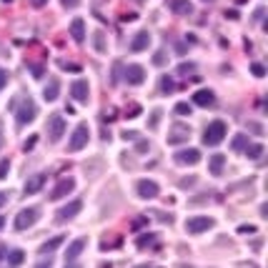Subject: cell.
<instances>
[{"label": "cell", "mask_w": 268, "mask_h": 268, "mask_svg": "<svg viewBox=\"0 0 268 268\" xmlns=\"http://www.w3.org/2000/svg\"><path fill=\"white\" fill-rule=\"evenodd\" d=\"M226 133H228V125L223 121H211L208 128L203 130V143L206 146H218L223 138H226Z\"/></svg>", "instance_id": "obj_1"}, {"label": "cell", "mask_w": 268, "mask_h": 268, "mask_svg": "<svg viewBox=\"0 0 268 268\" xmlns=\"http://www.w3.org/2000/svg\"><path fill=\"white\" fill-rule=\"evenodd\" d=\"M88 138H91V130H88V125H85V123H80V125L73 130L71 141H68V150H71V153L83 150V148L88 146Z\"/></svg>", "instance_id": "obj_2"}, {"label": "cell", "mask_w": 268, "mask_h": 268, "mask_svg": "<svg viewBox=\"0 0 268 268\" xmlns=\"http://www.w3.org/2000/svg\"><path fill=\"white\" fill-rule=\"evenodd\" d=\"M35 116H38V108H35V103L28 98V100H23V105H20L18 110H15V123L23 128V125H28V123H33L35 121Z\"/></svg>", "instance_id": "obj_3"}, {"label": "cell", "mask_w": 268, "mask_h": 268, "mask_svg": "<svg viewBox=\"0 0 268 268\" xmlns=\"http://www.w3.org/2000/svg\"><path fill=\"white\" fill-rule=\"evenodd\" d=\"M216 226V220L213 218H208V216H193V218H188L186 220V231L188 233H206V231H211Z\"/></svg>", "instance_id": "obj_4"}, {"label": "cell", "mask_w": 268, "mask_h": 268, "mask_svg": "<svg viewBox=\"0 0 268 268\" xmlns=\"http://www.w3.org/2000/svg\"><path fill=\"white\" fill-rule=\"evenodd\" d=\"M38 218H40V211L38 208H23L18 216H15V231H25V228H30L33 223H38Z\"/></svg>", "instance_id": "obj_5"}, {"label": "cell", "mask_w": 268, "mask_h": 268, "mask_svg": "<svg viewBox=\"0 0 268 268\" xmlns=\"http://www.w3.org/2000/svg\"><path fill=\"white\" fill-rule=\"evenodd\" d=\"M191 138V125L186 123H173L171 130H168V143L171 146H178V143H188Z\"/></svg>", "instance_id": "obj_6"}, {"label": "cell", "mask_w": 268, "mask_h": 268, "mask_svg": "<svg viewBox=\"0 0 268 268\" xmlns=\"http://www.w3.org/2000/svg\"><path fill=\"white\" fill-rule=\"evenodd\" d=\"M123 78H125L128 85H141V83H146V68L138 65V63H130L123 71Z\"/></svg>", "instance_id": "obj_7"}, {"label": "cell", "mask_w": 268, "mask_h": 268, "mask_svg": "<svg viewBox=\"0 0 268 268\" xmlns=\"http://www.w3.org/2000/svg\"><path fill=\"white\" fill-rule=\"evenodd\" d=\"M173 161H175V166H195V163H200V150H198V148L178 150V153L173 155Z\"/></svg>", "instance_id": "obj_8"}, {"label": "cell", "mask_w": 268, "mask_h": 268, "mask_svg": "<svg viewBox=\"0 0 268 268\" xmlns=\"http://www.w3.org/2000/svg\"><path fill=\"white\" fill-rule=\"evenodd\" d=\"M63 133H65V121H63V116L53 113V116L48 118V136H50V141L58 143V141L63 138Z\"/></svg>", "instance_id": "obj_9"}, {"label": "cell", "mask_w": 268, "mask_h": 268, "mask_svg": "<svg viewBox=\"0 0 268 268\" xmlns=\"http://www.w3.org/2000/svg\"><path fill=\"white\" fill-rule=\"evenodd\" d=\"M138 195L143 198V200H150V198H158V193H161V186L155 183V181H150V178H143V181H138Z\"/></svg>", "instance_id": "obj_10"}, {"label": "cell", "mask_w": 268, "mask_h": 268, "mask_svg": "<svg viewBox=\"0 0 268 268\" xmlns=\"http://www.w3.org/2000/svg\"><path fill=\"white\" fill-rule=\"evenodd\" d=\"M80 211H83V200H80V198H78V200H71L68 206H63V208L55 213V220H60V223H63V220H71V218H75Z\"/></svg>", "instance_id": "obj_11"}, {"label": "cell", "mask_w": 268, "mask_h": 268, "mask_svg": "<svg viewBox=\"0 0 268 268\" xmlns=\"http://www.w3.org/2000/svg\"><path fill=\"white\" fill-rule=\"evenodd\" d=\"M73 188H75V181H73V178H60L58 186L50 191V200H60V198H65L68 193H73Z\"/></svg>", "instance_id": "obj_12"}, {"label": "cell", "mask_w": 268, "mask_h": 268, "mask_svg": "<svg viewBox=\"0 0 268 268\" xmlns=\"http://www.w3.org/2000/svg\"><path fill=\"white\" fill-rule=\"evenodd\" d=\"M85 245H88V241H85V238H75V241L68 245V251H65V263H68V266H75L73 261H75V258L85 251Z\"/></svg>", "instance_id": "obj_13"}, {"label": "cell", "mask_w": 268, "mask_h": 268, "mask_svg": "<svg viewBox=\"0 0 268 268\" xmlns=\"http://www.w3.org/2000/svg\"><path fill=\"white\" fill-rule=\"evenodd\" d=\"M191 100H193L195 105H200V108H213V105H216V96H213V91H208V88H200V91H195Z\"/></svg>", "instance_id": "obj_14"}, {"label": "cell", "mask_w": 268, "mask_h": 268, "mask_svg": "<svg viewBox=\"0 0 268 268\" xmlns=\"http://www.w3.org/2000/svg\"><path fill=\"white\" fill-rule=\"evenodd\" d=\"M148 46H150V33L148 30L136 33V38L130 40V50L133 53H143V50H148Z\"/></svg>", "instance_id": "obj_15"}, {"label": "cell", "mask_w": 268, "mask_h": 268, "mask_svg": "<svg viewBox=\"0 0 268 268\" xmlns=\"http://www.w3.org/2000/svg\"><path fill=\"white\" fill-rule=\"evenodd\" d=\"M46 181H48V175H46V173H38V175L28 178V183H25L23 193H25V195H35V193H38L43 186H46Z\"/></svg>", "instance_id": "obj_16"}, {"label": "cell", "mask_w": 268, "mask_h": 268, "mask_svg": "<svg viewBox=\"0 0 268 268\" xmlns=\"http://www.w3.org/2000/svg\"><path fill=\"white\" fill-rule=\"evenodd\" d=\"M71 96H73L75 100L85 103V100H88V96H91V88H88V83H85V80H75V83L71 85Z\"/></svg>", "instance_id": "obj_17"}, {"label": "cell", "mask_w": 268, "mask_h": 268, "mask_svg": "<svg viewBox=\"0 0 268 268\" xmlns=\"http://www.w3.org/2000/svg\"><path fill=\"white\" fill-rule=\"evenodd\" d=\"M58 96H60V80H58V78H50L48 85L43 88V98H46L48 103H53Z\"/></svg>", "instance_id": "obj_18"}, {"label": "cell", "mask_w": 268, "mask_h": 268, "mask_svg": "<svg viewBox=\"0 0 268 268\" xmlns=\"http://www.w3.org/2000/svg\"><path fill=\"white\" fill-rule=\"evenodd\" d=\"M71 35H73L75 43H83V40H85V20H83V18L71 20Z\"/></svg>", "instance_id": "obj_19"}, {"label": "cell", "mask_w": 268, "mask_h": 268, "mask_svg": "<svg viewBox=\"0 0 268 268\" xmlns=\"http://www.w3.org/2000/svg\"><path fill=\"white\" fill-rule=\"evenodd\" d=\"M171 10L175 13V15H191L193 13V5L188 3V0H171Z\"/></svg>", "instance_id": "obj_20"}, {"label": "cell", "mask_w": 268, "mask_h": 268, "mask_svg": "<svg viewBox=\"0 0 268 268\" xmlns=\"http://www.w3.org/2000/svg\"><path fill=\"white\" fill-rule=\"evenodd\" d=\"M223 166H226V155H213V158L208 161V171H211V175H220L223 173Z\"/></svg>", "instance_id": "obj_21"}, {"label": "cell", "mask_w": 268, "mask_h": 268, "mask_svg": "<svg viewBox=\"0 0 268 268\" xmlns=\"http://www.w3.org/2000/svg\"><path fill=\"white\" fill-rule=\"evenodd\" d=\"M65 241V236H55V238H50V241H46V243H43L40 245V256H46V253H53L55 248H58V245Z\"/></svg>", "instance_id": "obj_22"}, {"label": "cell", "mask_w": 268, "mask_h": 268, "mask_svg": "<svg viewBox=\"0 0 268 268\" xmlns=\"http://www.w3.org/2000/svg\"><path fill=\"white\" fill-rule=\"evenodd\" d=\"M251 141H248V136H245V133H238V136H233V143H231V148L233 150H245V146H248Z\"/></svg>", "instance_id": "obj_23"}, {"label": "cell", "mask_w": 268, "mask_h": 268, "mask_svg": "<svg viewBox=\"0 0 268 268\" xmlns=\"http://www.w3.org/2000/svg\"><path fill=\"white\" fill-rule=\"evenodd\" d=\"M245 155L253 158V161H258L261 155H263V146L261 143H248V146H245Z\"/></svg>", "instance_id": "obj_24"}, {"label": "cell", "mask_w": 268, "mask_h": 268, "mask_svg": "<svg viewBox=\"0 0 268 268\" xmlns=\"http://www.w3.org/2000/svg\"><path fill=\"white\" fill-rule=\"evenodd\" d=\"M5 256H8V266H20V263L25 261V253L23 251H10Z\"/></svg>", "instance_id": "obj_25"}, {"label": "cell", "mask_w": 268, "mask_h": 268, "mask_svg": "<svg viewBox=\"0 0 268 268\" xmlns=\"http://www.w3.org/2000/svg\"><path fill=\"white\" fill-rule=\"evenodd\" d=\"M161 91H163L166 96L175 91V83H173V78H168V75H163V78H161Z\"/></svg>", "instance_id": "obj_26"}, {"label": "cell", "mask_w": 268, "mask_h": 268, "mask_svg": "<svg viewBox=\"0 0 268 268\" xmlns=\"http://www.w3.org/2000/svg\"><path fill=\"white\" fill-rule=\"evenodd\" d=\"M155 238H158V236H155V233H148V236H141L138 238V248H148V245L155 241Z\"/></svg>", "instance_id": "obj_27"}, {"label": "cell", "mask_w": 268, "mask_h": 268, "mask_svg": "<svg viewBox=\"0 0 268 268\" xmlns=\"http://www.w3.org/2000/svg\"><path fill=\"white\" fill-rule=\"evenodd\" d=\"M96 50L98 53H105V35H103V30L96 33Z\"/></svg>", "instance_id": "obj_28"}, {"label": "cell", "mask_w": 268, "mask_h": 268, "mask_svg": "<svg viewBox=\"0 0 268 268\" xmlns=\"http://www.w3.org/2000/svg\"><path fill=\"white\" fill-rule=\"evenodd\" d=\"M251 73H253L256 78H263V75H266V65H263V63H253V65H251Z\"/></svg>", "instance_id": "obj_29"}, {"label": "cell", "mask_w": 268, "mask_h": 268, "mask_svg": "<svg viewBox=\"0 0 268 268\" xmlns=\"http://www.w3.org/2000/svg\"><path fill=\"white\" fill-rule=\"evenodd\" d=\"M195 186V175H191V178H181L178 181V188H193Z\"/></svg>", "instance_id": "obj_30"}, {"label": "cell", "mask_w": 268, "mask_h": 268, "mask_svg": "<svg viewBox=\"0 0 268 268\" xmlns=\"http://www.w3.org/2000/svg\"><path fill=\"white\" fill-rule=\"evenodd\" d=\"M175 113H178V116H191V105H188V103H178V105H175Z\"/></svg>", "instance_id": "obj_31"}, {"label": "cell", "mask_w": 268, "mask_h": 268, "mask_svg": "<svg viewBox=\"0 0 268 268\" xmlns=\"http://www.w3.org/2000/svg\"><path fill=\"white\" fill-rule=\"evenodd\" d=\"M153 65H158V68H161V65H166V50H158V53L153 55Z\"/></svg>", "instance_id": "obj_32"}, {"label": "cell", "mask_w": 268, "mask_h": 268, "mask_svg": "<svg viewBox=\"0 0 268 268\" xmlns=\"http://www.w3.org/2000/svg\"><path fill=\"white\" fill-rule=\"evenodd\" d=\"M193 68H195L193 63H181V65H178V73H181V75H188V73H193Z\"/></svg>", "instance_id": "obj_33"}, {"label": "cell", "mask_w": 268, "mask_h": 268, "mask_svg": "<svg viewBox=\"0 0 268 268\" xmlns=\"http://www.w3.org/2000/svg\"><path fill=\"white\" fill-rule=\"evenodd\" d=\"M121 73H123V65H121V60H116V65H113V78H110V80H113V85L118 83Z\"/></svg>", "instance_id": "obj_34"}, {"label": "cell", "mask_w": 268, "mask_h": 268, "mask_svg": "<svg viewBox=\"0 0 268 268\" xmlns=\"http://www.w3.org/2000/svg\"><path fill=\"white\" fill-rule=\"evenodd\" d=\"M35 143H38V136H30V138L23 143V153H30V150L35 148Z\"/></svg>", "instance_id": "obj_35"}, {"label": "cell", "mask_w": 268, "mask_h": 268, "mask_svg": "<svg viewBox=\"0 0 268 268\" xmlns=\"http://www.w3.org/2000/svg\"><path fill=\"white\" fill-rule=\"evenodd\" d=\"M8 171H10V161L3 158V161H0V181H3V178L8 175Z\"/></svg>", "instance_id": "obj_36"}, {"label": "cell", "mask_w": 268, "mask_h": 268, "mask_svg": "<svg viewBox=\"0 0 268 268\" xmlns=\"http://www.w3.org/2000/svg\"><path fill=\"white\" fill-rule=\"evenodd\" d=\"M60 68H63V71H71V73H80V71H83L80 65H75V63H60Z\"/></svg>", "instance_id": "obj_37"}, {"label": "cell", "mask_w": 268, "mask_h": 268, "mask_svg": "<svg viewBox=\"0 0 268 268\" xmlns=\"http://www.w3.org/2000/svg\"><path fill=\"white\" fill-rule=\"evenodd\" d=\"M28 68L33 71V75H35V78H40V75H43V65H38V63H28Z\"/></svg>", "instance_id": "obj_38"}, {"label": "cell", "mask_w": 268, "mask_h": 268, "mask_svg": "<svg viewBox=\"0 0 268 268\" xmlns=\"http://www.w3.org/2000/svg\"><path fill=\"white\" fill-rule=\"evenodd\" d=\"M5 85H8V71H5V68H0V91H3Z\"/></svg>", "instance_id": "obj_39"}, {"label": "cell", "mask_w": 268, "mask_h": 268, "mask_svg": "<svg viewBox=\"0 0 268 268\" xmlns=\"http://www.w3.org/2000/svg\"><path fill=\"white\" fill-rule=\"evenodd\" d=\"M118 245H121V241H118V243H100V251L105 253V251H113V248H118Z\"/></svg>", "instance_id": "obj_40"}, {"label": "cell", "mask_w": 268, "mask_h": 268, "mask_svg": "<svg viewBox=\"0 0 268 268\" xmlns=\"http://www.w3.org/2000/svg\"><path fill=\"white\" fill-rule=\"evenodd\" d=\"M143 226H146V218H136V220H133V226H130V228H133V231H141Z\"/></svg>", "instance_id": "obj_41"}, {"label": "cell", "mask_w": 268, "mask_h": 268, "mask_svg": "<svg viewBox=\"0 0 268 268\" xmlns=\"http://www.w3.org/2000/svg\"><path fill=\"white\" fill-rule=\"evenodd\" d=\"M158 118H161V110H153V116H150V128L158 125Z\"/></svg>", "instance_id": "obj_42"}, {"label": "cell", "mask_w": 268, "mask_h": 268, "mask_svg": "<svg viewBox=\"0 0 268 268\" xmlns=\"http://www.w3.org/2000/svg\"><path fill=\"white\" fill-rule=\"evenodd\" d=\"M148 146H150V143H146V141H138L136 150H138V153H146V150H148Z\"/></svg>", "instance_id": "obj_43"}, {"label": "cell", "mask_w": 268, "mask_h": 268, "mask_svg": "<svg viewBox=\"0 0 268 268\" xmlns=\"http://www.w3.org/2000/svg\"><path fill=\"white\" fill-rule=\"evenodd\" d=\"M238 233H256L253 226H238Z\"/></svg>", "instance_id": "obj_44"}, {"label": "cell", "mask_w": 268, "mask_h": 268, "mask_svg": "<svg viewBox=\"0 0 268 268\" xmlns=\"http://www.w3.org/2000/svg\"><path fill=\"white\" fill-rule=\"evenodd\" d=\"M60 3H63L65 8H75V5L80 3V0H60Z\"/></svg>", "instance_id": "obj_45"}, {"label": "cell", "mask_w": 268, "mask_h": 268, "mask_svg": "<svg viewBox=\"0 0 268 268\" xmlns=\"http://www.w3.org/2000/svg\"><path fill=\"white\" fill-rule=\"evenodd\" d=\"M123 138L125 141H133V138H136V133H133V130H123Z\"/></svg>", "instance_id": "obj_46"}, {"label": "cell", "mask_w": 268, "mask_h": 268, "mask_svg": "<svg viewBox=\"0 0 268 268\" xmlns=\"http://www.w3.org/2000/svg\"><path fill=\"white\" fill-rule=\"evenodd\" d=\"M8 203V193H3V191H0V208H3Z\"/></svg>", "instance_id": "obj_47"}, {"label": "cell", "mask_w": 268, "mask_h": 268, "mask_svg": "<svg viewBox=\"0 0 268 268\" xmlns=\"http://www.w3.org/2000/svg\"><path fill=\"white\" fill-rule=\"evenodd\" d=\"M251 130H253V133H256V136H261V133H263V128H261V125H258V123H253V125H251Z\"/></svg>", "instance_id": "obj_48"}, {"label": "cell", "mask_w": 268, "mask_h": 268, "mask_svg": "<svg viewBox=\"0 0 268 268\" xmlns=\"http://www.w3.org/2000/svg\"><path fill=\"white\" fill-rule=\"evenodd\" d=\"M30 3H33L35 8H43V5H46V3H48V0H30Z\"/></svg>", "instance_id": "obj_49"}, {"label": "cell", "mask_w": 268, "mask_h": 268, "mask_svg": "<svg viewBox=\"0 0 268 268\" xmlns=\"http://www.w3.org/2000/svg\"><path fill=\"white\" fill-rule=\"evenodd\" d=\"M8 253V248H5V243H0V261H3V256Z\"/></svg>", "instance_id": "obj_50"}, {"label": "cell", "mask_w": 268, "mask_h": 268, "mask_svg": "<svg viewBox=\"0 0 268 268\" xmlns=\"http://www.w3.org/2000/svg\"><path fill=\"white\" fill-rule=\"evenodd\" d=\"M5 223H8V220H5L3 216H0V231H3V228H5Z\"/></svg>", "instance_id": "obj_51"}, {"label": "cell", "mask_w": 268, "mask_h": 268, "mask_svg": "<svg viewBox=\"0 0 268 268\" xmlns=\"http://www.w3.org/2000/svg\"><path fill=\"white\" fill-rule=\"evenodd\" d=\"M3 3H13V0H3Z\"/></svg>", "instance_id": "obj_52"}, {"label": "cell", "mask_w": 268, "mask_h": 268, "mask_svg": "<svg viewBox=\"0 0 268 268\" xmlns=\"http://www.w3.org/2000/svg\"><path fill=\"white\" fill-rule=\"evenodd\" d=\"M206 3H213V0H206Z\"/></svg>", "instance_id": "obj_53"}, {"label": "cell", "mask_w": 268, "mask_h": 268, "mask_svg": "<svg viewBox=\"0 0 268 268\" xmlns=\"http://www.w3.org/2000/svg\"><path fill=\"white\" fill-rule=\"evenodd\" d=\"M138 3H141V0H138Z\"/></svg>", "instance_id": "obj_54"}]
</instances>
